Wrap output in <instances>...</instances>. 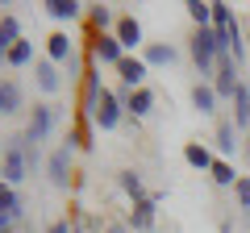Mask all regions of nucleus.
Returning <instances> with one entry per match:
<instances>
[{"instance_id":"nucleus-3","label":"nucleus","mask_w":250,"mask_h":233,"mask_svg":"<svg viewBox=\"0 0 250 233\" xmlns=\"http://www.w3.org/2000/svg\"><path fill=\"white\" fill-rule=\"evenodd\" d=\"M46 179H50L54 192H67L75 183V146L71 142H59L46 154Z\"/></svg>"},{"instance_id":"nucleus-2","label":"nucleus","mask_w":250,"mask_h":233,"mask_svg":"<svg viewBox=\"0 0 250 233\" xmlns=\"http://www.w3.org/2000/svg\"><path fill=\"white\" fill-rule=\"evenodd\" d=\"M0 175H4V183L9 188H21V183L34 175V167H29V142L25 134L17 137H4V158H0Z\"/></svg>"},{"instance_id":"nucleus-18","label":"nucleus","mask_w":250,"mask_h":233,"mask_svg":"<svg viewBox=\"0 0 250 233\" xmlns=\"http://www.w3.org/2000/svg\"><path fill=\"white\" fill-rule=\"evenodd\" d=\"M25 208H29V204H25V196H21L17 188L0 183V213H9L17 225H25Z\"/></svg>"},{"instance_id":"nucleus-4","label":"nucleus","mask_w":250,"mask_h":233,"mask_svg":"<svg viewBox=\"0 0 250 233\" xmlns=\"http://www.w3.org/2000/svg\"><path fill=\"white\" fill-rule=\"evenodd\" d=\"M125 121H129V113H125V100L117 88H104L96 100V108H92V125L104 129V134H113V129H121Z\"/></svg>"},{"instance_id":"nucleus-5","label":"nucleus","mask_w":250,"mask_h":233,"mask_svg":"<svg viewBox=\"0 0 250 233\" xmlns=\"http://www.w3.org/2000/svg\"><path fill=\"white\" fill-rule=\"evenodd\" d=\"M54 125H59V104H34L29 108V121H25V137L42 146L54 134Z\"/></svg>"},{"instance_id":"nucleus-15","label":"nucleus","mask_w":250,"mask_h":233,"mask_svg":"<svg viewBox=\"0 0 250 233\" xmlns=\"http://www.w3.org/2000/svg\"><path fill=\"white\" fill-rule=\"evenodd\" d=\"M229 104H233V108H229V121L242 129V137H246V134H250V83H246V79L238 83V92H233Z\"/></svg>"},{"instance_id":"nucleus-25","label":"nucleus","mask_w":250,"mask_h":233,"mask_svg":"<svg viewBox=\"0 0 250 233\" xmlns=\"http://www.w3.org/2000/svg\"><path fill=\"white\" fill-rule=\"evenodd\" d=\"M184 9H188V17H192V25H196V29L213 25V0H188Z\"/></svg>"},{"instance_id":"nucleus-21","label":"nucleus","mask_w":250,"mask_h":233,"mask_svg":"<svg viewBox=\"0 0 250 233\" xmlns=\"http://www.w3.org/2000/svg\"><path fill=\"white\" fill-rule=\"evenodd\" d=\"M184 162H188L192 171H205V175H208V171H213V162H217V154L208 150L205 142H188V146H184Z\"/></svg>"},{"instance_id":"nucleus-14","label":"nucleus","mask_w":250,"mask_h":233,"mask_svg":"<svg viewBox=\"0 0 250 233\" xmlns=\"http://www.w3.org/2000/svg\"><path fill=\"white\" fill-rule=\"evenodd\" d=\"M117 92H121V100H125V113H129V121H142V116L154 113V92H150V88H138V92L117 88Z\"/></svg>"},{"instance_id":"nucleus-28","label":"nucleus","mask_w":250,"mask_h":233,"mask_svg":"<svg viewBox=\"0 0 250 233\" xmlns=\"http://www.w3.org/2000/svg\"><path fill=\"white\" fill-rule=\"evenodd\" d=\"M233 200H238V208L250 216V175H242V179L233 183Z\"/></svg>"},{"instance_id":"nucleus-20","label":"nucleus","mask_w":250,"mask_h":233,"mask_svg":"<svg viewBox=\"0 0 250 233\" xmlns=\"http://www.w3.org/2000/svg\"><path fill=\"white\" fill-rule=\"evenodd\" d=\"M217 104H221V100H217L213 83H205V79L192 83V108H196L200 116H213V113H217Z\"/></svg>"},{"instance_id":"nucleus-6","label":"nucleus","mask_w":250,"mask_h":233,"mask_svg":"<svg viewBox=\"0 0 250 233\" xmlns=\"http://www.w3.org/2000/svg\"><path fill=\"white\" fill-rule=\"evenodd\" d=\"M88 58H92L96 67H121V58H125V46L117 42V34H92Z\"/></svg>"},{"instance_id":"nucleus-24","label":"nucleus","mask_w":250,"mask_h":233,"mask_svg":"<svg viewBox=\"0 0 250 233\" xmlns=\"http://www.w3.org/2000/svg\"><path fill=\"white\" fill-rule=\"evenodd\" d=\"M208 179H213L217 188H233L242 175L233 171V162H229V158H217V162H213V171H208Z\"/></svg>"},{"instance_id":"nucleus-16","label":"nucleus","mask_w":250,"mask_h":233,"mask_svg":"<svg viewBox=\"0 0 250 233\" xmlns=\"http://www.w3.org/2000/svg\"><path fill=\"white\" fill-rule=\"evenodd\" d=\"M83 21H88V34H113L117 29V13L108 4H88Z\"/></svg>"},{"instance_id":"nucleus-30","label":"nucleus","mask_w":250,"mask_h":233,"mask_svg":"<svg viewBox=\"0 0 250 233\" xmlns=\"http://www.w3.org/2000/svg\"><path fill=\"white\" fill-rule=\"evenodd\" d=\"M0 233H17V221L9 213H0Z\"/></svg>"},{"instance_id":"nucleus-11","label":"nucleus","mask_w":250,"mask_h":233,"mask_svg":"<svg viewBox=\"0 0 250 233\" xmlns=\"http://www.w3.org/2000/svg\"><path fill=\"white\" fill-rule=\"evenodd\" d=\"M46 58H50L54 67H62V71H67V63L75 58V38L67 34V29H54V34L46 38Z\"/></svg>"},{"instance_id":"nucleus-17","label":"nucleus","mask_w":250,"mask_h":233,"mask_svg":"<svg viewBox=\"0 0 250 233\" xmlns=\"http://www.w3.org/2000/svg\"><path fill=\"white\" fill-rule=\"evenodd\" d=\"M142 58H146V67H175L179 63V46H171V42H146Z\"/></svg>"},{"instance_id":"nucleus-22","label":"nucleus","mask_w":250,"mask_h":233,"mask_svg":"<svg viewBox=\"0 0 250 233\" xmlns=\"http://www.w3.org/2000/svg\"><path fill=\"white\" fill-rule=\"evenodd\" d=\"M92 129H96V125H92V116L88 113H75V125H71V134H67V142H71L75 150H88V146H92Z\"/></svg>"},{"instance_id":"nucleus-13","label":"nucleus","mask_w":250,"mask_h":233,"mask_svg":"<svg viewBox=\"0 0 250 233\" xmlns=\"http://www.w3.org/2000/svg\"><path fill=\"white\" fill-rule=\"evenodd\" d=\"M34 88L42 92V96H54V92L62 88V67H54L50 58H38L34 63Z\"/></svg>"},{"instance_id":"nucleus-29","label":"nucleus","mask_w":250,"mask_h":233,"mask_svg":"<svg viewBox=\"0 0 250 233\" xmlns=\"http://www.w3.org/2000/svg\"><path fill=\"white\" fill-rule=\"evenodd\" d=\"M100 233H134V229H129L125 221H104V229H100Z\"/></svg>"},{"instance_id":"nucleus-8","label":"nucleus","mask_w":250,"mask_h":233,"mask_svg":"<svg viewBox=\"0 0 250 233\" xmlns=\"http://www.w3.org/2000/svg\"><path fill=\"white\" fill-rule=\"evenodd\" d=\"M159 200H163V196H146V200H138V204H129L125 225H129L134 233H150L154 221H159Z\"/></svg>"},{"instance_id":"nucleus-31","label":"nucleus","mask_w":250,"mask_h":233,"mask_svg":"<svg viewBox=\"0 0 250 233\" xmlns=\"http://www.w3.org/2000/svg\"><path fill=\"white\" fill-rule=\"evenodd\" d=\"M75 233H83V221H80V216H75Z\"/></svg>"},{"instance_id":"nucleus-23","label":"nucleus","mask_w":250,"mask_h":233,"mask_svg":"<svg viewBox=\"0 0 250 233\" xmlns=\"http://www.w3.org/2000/svg\"><path fill=\"white\" fill-rule=\"evenodd\" d=\"M117 188L129 196V204H138V200H146V183L138 171H117Z\"/></svg>"},{"instance_id":"nucleus-9","label":"nucleus","mask_w":250,"mask_h":233,"mask_svg":"<svg viewBox=\"0 0 250 233\" xmlns=\"http://www.w3.org/2000/svg\"><path fill=\"white\" fill-rule=\"evenodd\" d=\"M117 42L125 46V54H134V50H146V34H142V21L134 17V13H121L117 17Z\"/></svg>"},{"instance_id":"nucleus-32","label":"nucleus","mask_w":250,"mask_h":233,"mask_svg":"<svg viewBox=\"0 0 250 233\" xmlns=\"http://www.w3.org/2000/svg\"><path fill=\"white\" fill-rule=\"evenodd\" d=\"M0 116H4V92H0Z\"/></svg>"},{"instance_id":"nucleus-1","label":"nucleus","mask_w":250,"mask_h":233,"mask_svg":"<svg viewBox=\"0 0 250 233\" xmlns=\"http://www.w3.org/2000/svg\"><path fill=\"white\" fill-rule=\"evenodd\" d=\"M229 50V46L221 42V34H217L213 25H205V29H192V38H188V54H192V63H196V75L205 83H213V75H217V58Z\"/></svg>"},{"instance_id":"nucleus-26","label":"nucleus","mask_w":250,"mask_h":233,"mask_svg":"<svg viewBox=\"0 0 250 233\" xmlns=\"http://www.w3.org/2000/svg\"><path fill=\"white\" fill-rule=\"evenodd\" d=\"M29 63H38V58H34V42H29V38H21V42L9 50V67L17 71V67H29Z\"/></svg>"},{"instance_id":"nucleus-12","label":"nucleus","mask_w":250,"mask_h":233,"mask_svg":"<svg viewBox=\"0 0 250 233\" xmlns=\"http://www.w3.org/2000/svg\"><path fill=\"white\" fill-rule=\"evenodd\" d=\"M42 13H46L50 21H59V25H71V21H83L88 4H83V0H46Z\"/></svg>"},{"instance_id":"nucleus-27","label":"nucleus","mask_w":250,"mask_h":233,"mask_svg":"<svg viewBox=\"0 0 250 233\" xmlns=\"http://www.w3.org/2000/svg\"><path fill=\"white\" fill-rule=\"evenodd\" d=\"M238 21V13H233V4H225V0H213V29L217 34H225V29Z\"/></svg>"},{"instance_id":"nucleus-10","label":"nucleus","mask_w":250,"mask_h":233,"mask_svg":"<svg viewBox=\"0 0 250 233\" xmlns=\"http://www.w3.org/2000/svg\"><path fill=\"white\" fill-rule=\"evenodd\" d=\"M117 75H121V88H125V92H138V88H146V75H150V67H146L142 54H125L121 67H117Z\"/></svg>"},{"instance_id":"nucleus-7","label":"nucleus","mask_w":250,"mask_h":233,"mask_svg":"<svg viewBox=\"0 0 250 233\" xmlns=\"http://www.w3.org/2000/svg\"><path fill=\"white\" fill-rule=\"evenodd\" d=\"M242 142H246V137H242V129L233 125L229 116H217V129H213V150H217V158H229V162H233V154L242 150Z\"/></svg>"},{"instance_id":"nucleus-19","label":"nucleus","mask_w":250,"mask_h":233,"mask_svg":"<svg viewBox=\"0 0 250 233\" xmlns=\"http://www.w3.org/2000/svg\"><path fill=\"white\" fill-rule=\"evenodd\" d=\"M0 92H4V116H17L21 108H25V88H21V79L4 75V79H0Z\"/></svg>"}]
</instances>
